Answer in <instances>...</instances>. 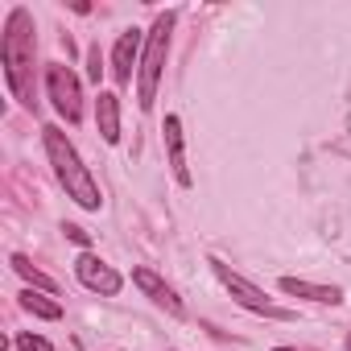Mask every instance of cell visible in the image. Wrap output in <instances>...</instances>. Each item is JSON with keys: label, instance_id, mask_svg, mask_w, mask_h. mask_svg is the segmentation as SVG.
Instances as JSON below:
<instances>
[{"label": "cell", "instance_id": "cell-1", "mask_svg": "<svg viewBox=\"0 0 351 351\" xmlns=\"http://www.w3.org/2000/svg\"><path fill=\"white\" fill-rule=\"evenodd\" d=\"M5 79L13 87V95L34 108V54H38V38H34V17L25 9H13L9 13V25H5Z\"/></svg>", "mask_w": 351, "mask_h": 351}, {"label": "cell", "instance_id": "cell-2", "mask_svg": "<svg viewBox=\"0 0 351 351\" xmlns=\"http://www.w3.org/2000/svg\"><path fill=\"white\" fill-rule=\"evenodd\" d=\"M42 141H46L50 165H54V173H58V182L66 186V195H71L79 207L99 211V186H95L91 173H87V165L79 161V153H75V145L66 141V132H62V128H42Z\"/></svg>", "mask_w": 351, "mask_h": 351}, {"label": "cell", "instance_id": "cell-3", "mask_svg": "<svg viewBox=\"0 0 351 351\" xmlns=\"http://www.w3.org/2000/svg\"><path fill=\"white\" fill-rule=\"evenodd\" d=\"M169 34H173V13H161L145 38V54H141V79H136L141 108H153V99H157V83L165 71V54H169Z\"/></svg>", "mask_w": 351, "mask_h": 351}, {"label": "cell", "instance_id": "cell-4", "mask_svg": "<svg viewBox=\"0 0 351 351\" xmlns=\"http://www.w3.org/2000/svg\"><path fill=\"white\" fill-rule=\"evenodd\" d=\"M211 269H215V277L223 281V289L244 306V310H252V314H265V318H281V322H289L293 318V310H285V306H277V302H269L265 298V289H256L252 281H244L240 273H232L223 261H211Z\"/></svg>", "mask_w": 351, "mask_h": 351}, {"label": "cell", "instance_id": "cell-5", "mask_svg": "<svg viewBox=\"0 0 351 351\" xmlns=\"http://www.w3.org/2000/svg\"><path fill=\"white\" fill-rule=\"evenodd\" d=\"M46 91H50L54 108H58L71 124H79V116H83V91H79V79L71 75V66H62V62L46 66Z\"/></svg>", "mask_w": 351, "mask_h": 351}, {"label": "cell", "instance_id": "cell-6", "mask_svg": "<svg viewBox=\"0 0 351 351\" xmlns=\"http://www.w3.org/2000/svg\"><path fill=\"white\" fill-rule=\"evenodd\" d=\"M75 273H79V281L87 285V289H95V293H104V298H116L120 293V273L112 269V265H104L99 256H91V252H83L79 261H75Z\"/></svg>", "mask_w": 351, "mask_h": 351}, {"label": "cell", "instance_id": "cell-7", "mask_svg": "<svg viewBox=\"0 0 351 351\" xmlns=\"http://www.w3.org/2000/svg\"><path fill=\"white\" fill-rule=\"evenodd\" d=\"M136 50H141V34H136V29L120 34L116 50H112V75H116V83H128V79H132V66H136Z\"/></svg>", "mask_w": 351, "mask_h": 351}, {"label": "cell", "instance_id": "cell-8", "mask_svg": "<svg viewBox=\"0 0 351 351\" xmlns=\"http://www.w3.org/2000/svg\"><path fill=\"white\" fill-rule=\"evenodd\" d=\"M132 281H136V285H141V289H145V293L157 302V306H165L169 314H182V302H178V293H173V289H169V285H165V281L153 273V269H136V273H132Z\"/></svg>", "mask_w": 351, "mask_h": 351}, {"label": "cell", "instance_id": "cell-9", "mask_svg": "<svg viewBox=\"0 0 351 351\" xmlns=\"http://www.w3.org/2000/svg\"><path fill=\"white\" fill-rule=\"evenodd\" d=\"M165 149H169V169L182 186H191V169H186V157H182V124L178 116H165Z\"/></svg>", "mask_w": 351, "mask_h": 351}, {"label": "cell", "instance_id": "cell-10", "mask_svg": "<svg viewBox=\"0 0 351 351\" xmlns=\"http://www.w3.org/2000/svg\"><path fill=\"white\" fill-rule=\"evenodd\" d=\"M95 124H99V136L108 145L120 141V99L112 91H99V99H95Z\"/></svg>", "mask_w": 351, "mask_h": 351}, {"label": "cell", "instance_id": "cell-11", "mask_svg": "<svg viewBox=\"0 0 351 351\" xmlns=\"http://www.w3.org/2000/svg\"><path fill=\"white\" fill-rule=\"evenodd\" d=\"M281 289L293 293V298H306V302H322V306H339V302H343V289H335V285H314V281H298V277H281Z\"/></svg>", "mask_w": 351, "mask_h": 351}, {"label": "cell", "instance_id": "cell-12", "mask_svg": "<svg viewBox=\"0 0 351 351\" xmlns=\"http://www.w3.org/2000/svg\"><path fill=\"white\" fill-rule=\"evenodd\" d=\"M21 310H29L34 318H62V306L50 302V298H42V293H34V289L21 293Z\"/></svg>", "mask_w": 351, "mask_h": 351}, {"label": "cell", "instance_id": "cell-13", "mask_svg": "<svg viewBox=\"0 0 351 351\" xmlns=\"http://www.w3.org/2000/svg\"><path fill=\"white\" fill-rule=\"evenodd\" d=\"M13 269H17V273H21V277L29 281V285H38V289H46V293H54V289H58V285H54V281H50V277L42 273V269H34V261H29V256H21V252L13 256Z\"/></svg>", "mask_w": 351, "mask_h": 351}, {"label": "cell", "instance_id": "cell-14", "mask_svg": "<svg viewBox=\"0 0 351 351\" xmlns=\"http://www.w3.org/2000/svg\"><path fill=\"white\" fill-rule=\"evenodd\" d=\"M17 351H54L42 335H17Z\"/></svg>", "mask_w": 351, "mask_h": 351}, {"label": "cell", "instance_id": "cell-15", "mask_svg": "<svg viewBox=\"0 0 351 351\" xmlns=\"http://www.w3.org/2000/svg\"><path fill=\"white\" fill-rule=\"evenodd\" d=\"M99 71H104V62H99V50H91V54H87V75H91L95 83H99Z\"/></svg>", "mask_w": 351, "mask_h": 351}, {"label": "cell", "instance_id": "cell-16", "mask_svg": "<svg viewBox=\"0 0 351 351\" xmlns=\"http://www.w3.org/2000/svg\"><path fill=\"white\" fill-rule=\"evenodd\" d=\"M62 232H66V240H75V244H87V240H91V236H87L83 228H75V223H66Z\"/></svg>", "mask_w": 351, "mask_h": 351}, {"label": "cell", "instance_id": "cell-17", "mask_svg": "<svg viewBox=\"0 0 351 351\" xmlns=\"http://www.w3.org/2000/svg\"><path fill=\"white\" fill-rule=\"evenodd\" d=\"M273 351H293V347H273Z\"/></svg>", "mask_w": 351, "mask_h": 351}, {"label": "cell", "instance_id": "cell-18", "mask_svg": "<svg viewBox=\"0 0 351 351\" xmlns=\"http://www.w3.org/2000/svg\"><path fill=\"white\" fill-rule=\"evenodd\" d=\"M347 347H351V335H347Z\"/></svg>", "mask_w": 351, "mask_h": 351}]
</instances>
